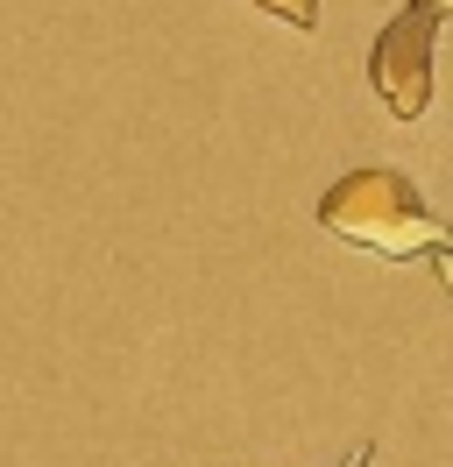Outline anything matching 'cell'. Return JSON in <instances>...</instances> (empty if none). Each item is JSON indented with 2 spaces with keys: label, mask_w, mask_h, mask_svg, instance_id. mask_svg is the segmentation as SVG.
Wrapping results in <instances>:
<instances>
[{
  "label": "cell",
  "mask_w": 453,
  "mask_h": 467,
  "mask_svg": "<svg viewBox=\"0 0 453 467\" xmlns=\"http://www.w3.org/2000/svg\"><path fill=\"white\" fill-rule=\"evenodd\" d=\"M262 15H277V22H290V29H319V0H255Z\"/></svg>",
  "instance_id": "obj_3"
},
{
  "label": "cell",
  "mask_w": 453,
  "mask_h": 467,
  "mask_svg": "<svg viewBox=\"0 0 453 467\" xmlns=\"http://www.w3.org/2000/svg\"><path fill=\"white\" fill-rule=\"evenodd\" d=\"M439 15H447V0H411V7H396V22L375 36V50H368V86H375V99H383L396 120H418L425 107H432V43H439Z\"/></svg>",
  "instance_id": "obj_2"
},
{
  "label": "cell",
  "mask_w": 453,
  "mask_h": 467,
  "mask_svg": "<svg viewBox=\"0 0 453 467\" xmlns=\"http://www.w3.org/2000/svg\"><path fill=\"white\" fill-rule=\"evenodd\" d=\"M362 461H368V446H362V453H354V461H347V467H362Z\"/></svg>",
  "instance_id": "obj_4"
},
{
  "label": "cell",
  "mask_w": 453,
  "mask_h": 467,
  "mask_svg": "<svg viewBox=\"0 0 453 467\" xmlns=\"http://www.w3.org/2000/svg\"><path fill=\"white\" fill-rule=\"evenodd\" d=\"M319 227L340 234V241H354L368 255H439L447 248V227H439V213L418 199V184L396 171H347L319 199Z\"/></svg>",
  "instance_id": "obj_1"
}]
</instances>
